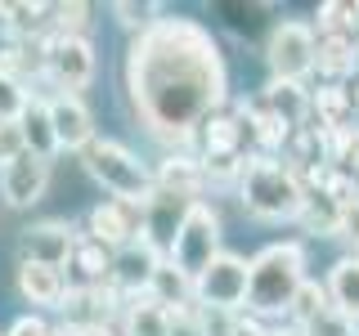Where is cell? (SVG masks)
<instances>
[{"instance_id": "1", "label": "cell", "mask_w": 359, "mask_h": 336, "mask_svg": "<svg viewBox=\"0 0 359 336\" xmlns=\"http://www.w3.org/2000/svg\"><path fill=\"white\" fill-rule=\"evenodd\" d=\"M126 85L135 117L162 144H189L229 94L220 45L194 18H162L135 36Z\"/></svg>"}, {"instance_id": "2", "label": "cell", "mask_w": 359, "mask_h": 336, "mask_svg": "<svg viewBox=\"0 0 359 336\" xmlns=\"http://www.w3.org/2000/svg\"><path fill=\"white\" fill-rule=\"evenodd\" d=\"M306 251L297 242H274L247 265V314L265 318V314H287L297 287L306 283Z\"/></svg>"}, {"instance_id": "3", "label": "cell", "mask_w": 359, "mask_h": 336, "mask_svg": "<svg viewBox=\"0 0 359 336\" xmlns=\"http://www.w3.org/2000/svg\"><path fill=\"white\" fill-rule=\"evenodd\" d=\"M238 193L243 206L252 211L256 220H301L306 211V184L292 171L287 162H274V157H256V162H243L238 175Z\"/></svg>"}, {"instance_id": "4", "label": "cell", "mask_w": 359, "mask_h": 336, "mask_svg": "<svg viewBox=\"0 0 359 336\" xmlns=\"http://www.w3.org/2000/svg\"><path fill=\"white\" fill-rule=\"evenodd\" d=\"M81 157H86V171L117 202H130V206H149L153 202V171L130 148H121L112 139H90Z\"/></svg>"}, {"instance_id": "5", "label": "cell", "mask_w": 359, "mask_h": 336, "mask_svg": "<svg viewBox=\"0 0 359 336\" xmlns=\"http://www.w3.org/2000/svg\"><path fill=\"white\" fill-rule=\"evenodd\" d=\"M216 255H220V216L198 197V202H189L184 216H180V229H175L171 246H166V260L194 283Z\"/></svg>"}, {"instance_id": "6", "label": "cell", "mask_w": 359, "mask_h": 336, "mask_svg": "<svg viewBox=\"0 0 359 336\" xmlns=\"http://www.w3.org/2000/svg\"><path fill=\"white\" fill-rule=\"evenodd\" d=\"M41 72L63 94H76L95 81V45L86 36H41Z\"/></svg>"}, {"instance_id": "7", "label": "cell", "mask_w": 359, "mask_h": 336, "mask_svg": "<svg viewBox=\"0 0 359 336\" xmlns=\"http://www.w3.org/2000/svg\"><path fill=\"white\" fill-rule=\"evenodd\" d=\"M194 305L202 314H238L247 305V260L220 251L194 278Z\"/></svg>"}, {"instance_id": "8", "label": "cell", "mask_w": 359, "mask_h": 336, "mask_svg": "<svg viewBox=\"0 0 359 336\" xmlns=\"http://www.w3.org/2000/svg\"><path fill=\"white\" fill-rule=\"evenodd\" d=\"M269 67H274V81H301L314 72V31L306 22H278L274 36L265 50Z\"/></svg>"}, {"instance_id": "9", "label": "cell", "mask_w": 359, "mask_h": 336, "mask_svg": "<svg viewBox=\"0 0 359 336\" xmlns=\"http://www.w3.org/2000/svg\"><path fill=\"white\" fill-rule=\"evenodd\" d=\"M76 242H81V233L72 229L67 220H41V224H27L22 229V260L32 265H45V269H67L72 260Z\"/></svg>"}, {"instance_id": "10", "label": "cell", "mask_w": 359, "mask_h": 336, "mask_svg": "<svg viewBox=\"0 0 359 336\" xmlns=\"http://www.w3.org/2000/svg\"><path fill=\"white\" fill-rule=\"evenodd\" d=\"M144 233V206H130V202H99L95 211H90V233L86 238H95L99 246H108V251H121L126 242H135Z\"/></svg>"}, {"instance_id": "11", "label": "cell", "mask_w": 359, "mask_h": 336, "mask_svg": "<svg viewBox=\"0 0 359 336\" xmlns=\"http://www.w3.org/2000/svg\"><path fill=\"white\" fill-rule=\"evenodd\" d=\"M45 188H50V162H41V157H32V153H22L18 162H9L5 171H0V197L14 211L36 206L45 197Z\"/></svg>"}, {"instance_id": "12", "label": "cell", "mask_w": 359, "mask_h": 336, "mask_svg": "<svg viewBox=\"0 0 359 336\" xmlns=\"http://www.w3.org/2000/svg\"><path fill=\"white\" fill-rule=\"evenodd\" d=\"M45 112H50V126H54V144H59V153H81L90 139H95V117H90V108L81 104L76 94H54L45 99Z\"/></svg>"}, {"instance_id": "13", "label": "cell", "mask_w": 359, "mask_h": 336, "mask_svg": "<svg viewBox=\"0 0 359 336\" xmlns=\"http://www.w3.org/2000/svg\"><path fill=\"white\" fill-rule=\"evenodd\" d=\"M162 260H166V255L157 251L149 238H135V242L121 246V251H112V283L126 291V296H140V291L149 287L153 269Z\"/></svg>"}, {"instance_id": "14", "label": "cell", "mask_w": 359, "mask_h": 336, "mask_svg": "<svg viewBox=\"0 0 359 336\" xmlns=\"http://www.w3.org/2000/svg\"><path fill=\"white\" fill-rule=\"evenodd\" d=\"M202 162L194 157H166L162 171L153 175V193H166V197H180V202H198L202 193Z\"/></svg>"}, {"instance_id": "15", "label": "cell", "mask_w": 359, "mask_h": 336, "mask_svg": "<svg viewBox=\"0 0 359 336\" xmlns=\"http://www.w3.org/2000/svg\"><path fill=\"white\" fill-rule=\"evenodd\" d=\"M265 112H274V117L283 121V130H306L310 90H301V81H269V90H265Z\"/></svg>"}, {"instance_id": "16", "label": "cell", "mask_w": 359, "mask_h": 336, "mask_svg": "<svg viewBox=\"0 0 359 336\" xmlns=\"http://www.w3.org/2000/svg\"><path fill=\"white\" fill-rule=\"evenodd\" d=\"M18 291L32 300V305L59 309V305H63V291H67V278L59 274V269H45V265L22 260V265H18Z\"/></svg>"}, {"instance_id": "17", "label": "cell", "mask_w": 359, "mask_h": 336, "mask_svg": "<svg viewBox=\"0 0 359 336\" xmlns=\"http://www.w3.org/2000/svg\"><path fill=\"white\" fill-rule=\"evenodd\" d=\"M144 296L157 300L166 314H175V309H189L194 305V283H189L184 274L171 265V260H162L153 269V278H149V287H144Z\"/></svg>"}, {"instance_id": "18", "label": "cell", "mask_w": 359, "mask_h": 336, "mask_svg": "<svg viewBox=\"0 0 359 336\" xmlns=\"http://www.w3.org/2000/svg\"><path fill=\"white\" fill-rule=\"evenodd\" d=\"M355 45H359V36H319L314 41V67H319L332 85H341V76H351L355 63H359Z\"/></svg>"}, {"instance_id": "19", "label": "cell", "mask_w": 359, "mask_h": 336, "mask_svg": "<svg viewBox=\"0 0 359 336\" xmlns=\"http://www.w3.org/2000/svg\"><path fill=\"white\" fill-rule=\"evenodd\" d=\"M198 134H202V148H207V157H202V162H216V157H238L247 126H243L238 117H224V112H211V117L198 126Z\"/></svg>"}, {"instance_id": "20", "label": "cell", "mask_w": 359, "mask_h": 336, "mask_svg": "<svg viewBox=\"0 0 359 336\" xmlns=\"http://www.w3.org/2000/svg\"><path fill=\"white\" fill-rule=\"evenodd\" d=\"M323 291H328V305L355 323L359 318V255H341V260L332 265Z\"/></svg>"}, {"instance_id": "21", "label": "cell", "mask_w": 359, "mask_h": 336, "mask_svg": "<svg viewBox=\"0 0 359 336\" xmlns=\"http://www.w3.org/2000/svg\"><path fill=\"white\" fill-rule=\"evenodd\" d=\"M121 328H126V336H171V318L157 300L140 291V296H126V305H121Z\"/></svg>"}, {"instance_id": "22", "label": "cell", "mask_w": 359, "mask_h": 336, "mask_svg": "<svg viewBox=\"0 0 359 336\" xmlns=\"http://www.w3.org/2000/svg\"><path fill=\"white\" fill-rule=\"evenodd\" d=\"M18 130H22V144H27L32 157L50 162V157L59 153V144H54V126H50V112H45V99H27V108H22V117H18Z\"/></svg>"}, {"instance_id": "23", "label": "cell", "mask_w": 359, "mask_h": 336, "mask_svg": "<svg viewBox=\"0 0 359 336\" xmlns=\"http://www.w3.org/2000/svg\"><path fill=\"white\" fill-rule=\"evenodd\" d=\"M67 269H76V283L67 287H99L112 278V251L108 246H99L95 238H81L72 251V260H67Z\"/></svg>"}, {"instance_id": "24", "label": "cell", "mask_w": 359, "mask_h": 336, "mask_svg": "<svg viewBox=\"0 0 359 336\" xmlns=\"http://www.w3.org/2000/svg\"><path fill=\"white\" fill-rule=\"evenodd\" d=\"M351 94H346V85H323L319 94H310V112H319V130H337L346 126V117H351Z\"/></svg>"}, {"instance_id": "25", "label": "cell", "mask_w": 359, "mask_h": 336, "mask_svg": "<svg viewBox=\"0 0 359 336\" xmlns=\"http://www.w3.org/2000/svg\"><path fill=\"white\" fill-rule=\"evenodd\" d=\"M45 14L50 5H0V18L14 27V36H45Z\"/></svg>"}, {"instance_id": "26", "label": "cell", "mask_w": 359, "mask_h": 336, "mask_svg": "<svg viewBox=\"0 0 359 336\" xmlns=\"http://www.w3.org/2000/svg\"><path fill=\"white\" fill-rule=\"evenodd\" d=\"M243 117H247V126H252V134H256V144H261L265 153L283 148L287 130H283V121H278L274 112H265V108H247V104H243Z\"/></svg>"}, {"instance_id": "27", "label": "cell", "mask_w": 359, "mask_h": 336, "mask_svg": "<svg viewBox=\"0 0 359 336\" xmlns=\"http://www.w3.org/2000/svg\"><path fill=\"white\" fill-rule=\"evenodd\" d=\"M323 309H328V291H323L319 283H301L297 296H292V305H287V314L297 318V328H306V323L319 318Z\"/></svg>"}, {"instance_id": "28", "label": "cell", "mask_w": 359, "mask_h": 336, "mask_svg": "<svg viewBox=\"0 0 359 336\" xmlns=\"http://www.w3.org/2000/svg\"><path fill=\"white\" fill-rule=\"evenodd\" d=\"M112 14H117L121 27H130V31H140V36H144L153 22H162V5H149V0H144V5H135V0H117Z\"/></svg>"}, {"instance_id": "29", "label": "cell", "mask_w": 359, "mask_h": 336, "mask_svg": "<svg viewBox=\"0 0 359 336\" xmlns=\"http://www.w3.org/2000/svg\"><path fill=\"white\" fill-rule=\"evenodd\" d=\"M297 332H301V336H355V323L328 305V309L319 314V318H310L306 328H297Z\"/></svg>"}, {"instance_id": "30", "label": "cell", "mask_w": 359, "mask_h": 336, "mask_svg": "<svg viewBox=\"0 0 359 336\" xmlns=\"http://www.w3.org/2000/svg\"><path fill=\"white\" fill-rule=\"evenodd\" d=\"M27 85L9 81V76H0V121H18L22 108H27Z\"/></svg>"}, {"instance_id": "31", "label": "cell", "mask_w": 359, "mask_h": 336, "mask_svg": "<svg viewBox=\"0 0 359 336\" xmlns=\"http://www.w3.org/2000/svg\"><path fill=\"white\" fill-rule=\"evenodd\" d=\"M332 238L351 242L355 251H359V197H355V202H346V206H337V224H332Z\"/></svg>"}, {"instance_id": "32", "label": "cell", "mask_w": 359, "mask_h": 336, "mask_svg": "<svg viewBox=\"0 0 359 336\" xmlns=\"http://www.w3.org/2000/svg\"><path fill=\"white\" fill-rule=\"evenodd\" d=\"M22 153H27V144H22L18 121H0V171H5L9 162H18Z\"/></svg>"}, {"instance_id": "33", "label": "cell", "mask_w": 359, "mask_h": 336, "mask_svg": "<svg viewBox=\"0 0 359 336\" xmlns=\"http://www.w3.org/2000/svg\"><path fill=\"white\" fill-rule=\"evenodd\" d=\"M224 336H269L252 314H224Z\"/></svg>"}, {"instance_id": "34", "label": "cell", "mask_w": 359, "mask_h": 336, "mask_svg": "<svg viewBox=\"0 0 359 336\" xmlns=\"http://www.w3.org/2000/svg\"><path fill=\"white\" fill-rule=\"evenodd\" d=\"M5 336H59V332H54L45 318H36V314H27V318H18Z\"/></svg>"}, {"instance_id": "35", "label": "cell", "mask_w": 359, "mask_h": 336, "mask_svg": "<svg viewBox=\"0 0 359 336\" xmlns=\"http://www.w3.org/2000/svg\"><path fill=\"white\" fill-rule=\"evenodd\" d=\"M59 336H117V332L104 328V323H90V328H63Z\"/></svg>"}, {"instance_id": "36", "label": "cell", "mask_w": 359, "mask_h": 336, "mask_svg": "<svg viewBox=\"0 0 359 336\" xmlns=\"http://www.w3.org/2000/svg\"><path fill=\"white\" fill-rule=\"evenodd\" d=\"M351 104H359V85H355V94H351Z\"/></svg>"}, {"instance_id": "37", "label": "cell", "mask_w": 359, "mask_h": 336, "mask_svg": "<svg viewBox=\"0 0 359 336\" xmlns=\"http://www.w3.org/2000/svg\"><path fill=\"white\" fill-rule=\"evenodd\" d=\"M292 336H301V332H292Z\"/></svg>"}, {"instance_id": "38", "label": "cell", "mask_w": 359, "mask_h": 336, "mask_svg": "<svg viewBox=\"0 0 359 336\" xmlns=\"http://www.w3.org/2000/svg\"><path fill=\"white\" fill-rule=\"evenodd\" d=\"M0 336H5V332H0Z\"/></svg>"}]
</instances>
